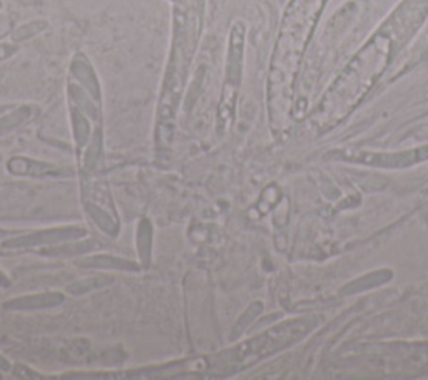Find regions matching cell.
Masks as SVG:
<instances>
[{
	"label": "cell",
	"instance_id": "8992f818",
	"mask_svg": "<svg viewBox=\"0 0 428 380\" xmlns=\"http://www.w3.org/2000/svg\"><path fill=\"white\" fill-rule=\"evenodd\" d=\"M340 161L353 163V165L370 166L381 169H407L410 166L428 161V144L415 147V150L399 151V153H373L365 150H342L333 151L331 154Z\"/></svg>",
	"mask_w": 428,
	"mask_h": 380
},
{
	"label": "cell",
	"instance_id": "8fae6325",
	"mask_svg": "<svg viewBox=\"0 0 428 380\" xmlns=\"http://www.w3.org/2000/svg\"><path fill=\"white\" fill-rule=\"evenodd\" d=\"M17 52V45L14 44H0V62L9 57H12Z\"/></svg>",
	"mask_w": 428,
	"mask_h": 380
},
{
	"label": "cell",
	"instance_id": "6da1fadb",
	"mask_svg": "<svg viewBox=\"0 0 428 380\" xmlns=\"http://www.w3.org/2000/svg\"><path fill=\"white\" fill-rule=\"evenodd\" d=\"M427 12L428 0H407L399 7L329 87L313 116L314 126L325 132L357 108L370 87L383 74L396 52V45L403 44L418 29Z\"/></svg>",
	"mask_w": 428,
	"mask_h": 380
},
{
	"label": "cell",
	"instance_id": "277c9868",
	"mask_svg": "<svg viewBox=\"0 0 428 380\" xmlns=\"http://www.w3.org/2000/svg\"><path fill=\"white\" fill-rule=\"evenodd\" d=\"M318 326V318L306 317L297 320H286L283 324L273 326L261 335H256L243 342L238 347L219 353V367L228 368L229 372L241 370L266 357L290 348L305 337H308Z\"/></svg>",
	"mask_w": 428,
	"mask_h": 380
},
{
	"label": "cell",
	"instance_id": "30bf717a",
	"mask_svg": "<svg viewBox=\"0 0 428 380\" xmlns=\"http://www.w3.org/2000/svg\"><path fill=\"white\" fill-rule=\"evenodd\" d=\"M263 310V305H261L260 302H256V303H253L251 307H249V310L246 311V313L243 315V317H241V320L238 322L236 324V326H234V332H233V337H238L240 335V333H243V330H246V326H248V324L249 322L253 320L251 317H256L257 313H260V311Z\"/></svg>",
	"mask_w": 428,
	"mask_h": 380
},
{
	"label": "cell",
	"instance_id": "3957f363",
	"mask_svg": "<svg viewBox=\"0 0 428 380\" xmlns=\"http://www.w3.org/2000/svg\"><path fill=\"white\" fill-rule=\"evenodd\" d=\"M201 14H203V9L183 5L174 7L171 54H169L158 106L156 143L159 150L169 147L173 141L177 109H179L181 97L184 93L186 79H188L191 62L198 49Z\"/></svg>",
	"mask_w": 428,
	"mask_h": 380
},
{
	"label": "cell",
	"instance_id": "5b68a950",
	"mask_svg": "<svg viewBox=\"0 0 428 380\" xmlns=\"http://www.w3.org/2000/svg\"><path fill=\"white\" fill-rule=\"evenodd\" d=\"M244 36L246 27L241 22L233 25L229 34L228 57H226V72L223 81L221 99L218 108V131H228L236 112L238 93L241 86V75H243V52H244Z\"/></svg>",
	"mask_w": 428,
	"mask_h": 380
},
{
	"label": "cell",
	"instance_id": "4fadbf2b",
	"mask_svg": "<svg viewBox=\"0 0 428 380\" xmlns=\"http://www.w3.org/2000/svg\"><path fill=\"white\" fill-rule=\"evenodd\" d=\"M0 5H2V3H0Z\"/></svg>",
	"mask_w": 428,
	"mask_h": 380
},
{
	"label": "cell",
	"instance_id": "9c48e42d",
	"mask_svg": "<svg viewBox=\"0 0 428 380\" xmlns=\"http://www.w3.org/2000/svg\"><path fill=\"white\" fill-rule=\"evenodd\" d=\"M12 163L18 165V168H10L12 173H22V174H30V169H32V161H27V159H12ZM34 174H45V173H52V171H58V168L54 166H47V165H40V163H36L34 165Z\"/></svg>",
	"mask_w": 428,
	"mask_h": 380
},
{
	"label": "cell",
	"instance_id": "ba28073f",
	"mask_svg": "<svg viewBox=\"0 0 428 380\" xmlns=\"http://www.w3.org/2000/svg\"><path fill=\"white\" fill-rule=\"evenodd\" d=\"M62 302V295L49 294V295H37L27 296V298L14 300V302L5 303V309H34V307H54Z\"/></svg>",
	"mask_w": 428,
	"mask_h": 380
},
{
	"label": "cell",
	"instance_id": "52a82bcc",
	"mask_svg": "<svg viewBox=\"0 0 428 380\" xmlns=\"http://www.w3.org/2000/svg\"><path fill=\"white\" fill-rule=\"evenodd\" d=\"M392 278V272L388 270H380V272L370 273V275L363 276V278L355 280L350 285L343 288V294H358V292H365L370 290V288L378 287V285H383Z\"/></svg>",
	"mask_w": 428,
	"mask_h": 380
},
{
	"label": "cell",
	"instance_id": "7c38bea8",
	"mask_svg": "<svg viewBox=\"0 0 428 380\" xmlns=\"http://www.w3.org/2000/svg\"><path fill=\"white\" fill-rule=\"evenodd\" d=\"M176 5H183V7H194V9H203L204 0H173Z\"/></svg>",
	"mask_w": 428,
	"mask_h": 380
},
{
	"label": "cell",
	"instance_id": "7a4b0ae2",
	"mask_svg": "<svg viewBox=\"0 0 428 380\" xmlns=\"http://www.w3.org/2000/svg\"><path fill=\"white\" fill-rule=\"evenodd\" d=\"M325 3L327 0H291L286 9L270 72V116L275 131L285 128L290 116L298 67Z\"/></svg>",
	"mask_w": 428,
	"mask_h": 380
}]
</instances>
